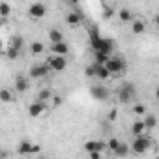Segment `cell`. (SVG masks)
<instances>
[{"mask_svg": "<svg viewBox=\"0 0 159 159\" xmlns=\"http://www.w3.org/2000/svg\"><path fill=\"white\" fill-rule=\"evenodd\" d=\"M116 96H118V101L127 105V103H133L135 98H137V86L133 83H124L116 88Z\"/></svg>", "mask_w": 159, "mask_h": 159, "instance_id": "1", "label": "cell"}, {"mask_svg": "<svg viewBox=\"0 0 159 159\" xmlns=\"http://www.w3.org/2000/svg\"><path fill=\"white\" fill-rule=\"evenodd\" d=\"M150 148H152V139H150L148 135L135 137V139H133V142H131V152H133V153H137V155L146 153Z\"/></svg>", "mask_w": 159, "mask_h": 159, "instance_id": "2", "label": "cell"}, {"mask_svg": "<svg viewBox=\"0 0 159 159\" xmlns=\"http://www.w3.org/2000/svg\"><path fill=\"white\" fill-rule=\"evenodd\" d=\"M45 15H47V6H45V4L34 2V4L28 6V17H30L32 21H39V19H43Z\"/></svg>", "mask_w": 159, "mask_h": 159, "instance_id": "3", "label": "cell"}, {"mask_svg": "<svg viewBox=\"0 0 159 159\" xmlns=\"http://www.w3.org/2000/svg\"><path fill=\"white\" fill-rule=\"evenodd\" d=\"M45 64L51 67V71H64L66 66H67V60H66V56L51 54V56H47V62H45Z\"/></svg>", "mask_w": 159, "mask_h": 159, "instance_id": "4", "label": "cell"}, {"mask_svg": "<svg viewBox=\"0 0 159 159\" xmlns=\"http://www.w3.org/2000/svg\"><path fill=\"white\" fill-rule=\"evenodd\" d=\"M107 69L111 71V75H120L125 71V60L122 56H112L107 64Z\"/></svg>", "mask_w": 159, "mask_h": 159, "instance_id": "5", "label": "cell"}, {"mask_svg": "<svg viewBox=\"0 0 159 159\" xmlns=\"http://www.w3.org/2000/svg\"><path fill=\"white\" fill-rule=\"evenodd\" d=\"M84 150H86V153H103L109 148H107L105 140H88V142H84Z\"/></svg>", "mask_w": 159, "mask_h": 159, "instance_id": "6", "label": "cell"}, {"mask_svg": "<svg viewBox=\"0 0 159 159\" xmlns=\"http://www.w3.org/2000/svg\"><path fill=\"white\" fill-rule=\"evenodd\" d=\"M51 73V67L47 66V64H36V66H32L30 67V79H43V77H47Z\"/></svg>", "mask_w": 159, "mask_h": 159, "instance_id": "7", "label": "cell"}, {"mask_svg": "<svg viewBox=\"0 0 159 159\" xmlns=\"http://www.w3.org/2000/svg\"><path fill=\"white\" fill-rule=\"evenodd\" d=\"M45 109H47V103H43V101H34V103L28 107V114H30L32 118H38V116H41V114L45 112Z\"/></svg>", "mask_w": 159, "mask_h": 159, "instance_id": "8", "label": "cell"}, {"mask_svg": "<svg viewBox=\"0 0 159 159\" xmlns=\"http://www.w3.org/2000/svg\"><path fill=\"white\" fill-rule=\"evenodd\" d=\"M28 88H30V81H28L25 75H17V77H15V92L25 94Z\"/></svg>", "mask_w": 159, "mask_h": 159, "instance_id": "9", "label": "cell"}, {"mask_svg": "<svg viewBox=\"0 0 159 159\" xmlns=\"http://www.w3.org/2000/svg\"><path fill=\"white\" fill-rule=\"evenodd\" d=\"M90 94H92V98L98 99V101H105V99L109 98V90H107L105 86H92V88H90Z\"/></svg>", "mask_w": 159, "mask_h": 159, "instance_id": "10", "label": "cell"}, {"mask_svg": "<svg viewBox=\"0 0 159 159\" xmlns=\"http://www.w3.org/2000/svg\"><path fill=\"white\" fill-rule=\"evenodd\" d=\"M51 52L56 54V56H67L69 45H67L66 41H62V43H52V45H51Z\"/></svg>", "mask_w": 159, "mask_h": 159, "instance_id": "11", "label": "cell"}, {"mask_svg": "<svg viewBox=\"0 0 159 159\" xmlns=\"http://www.w3.org/2000/svg\"><path fill=\"white\" fill-rule=\"evenodd\" d=\"M81 21H83V13L81 11H69L66 15V23L69 26H79V25H81Z\"/></svg>", "mask_w": 159, "mask_h": 159, "instance_id": "12", "label": "cell"}, {"mask_svg": "<svg viewBox=\"0 0 159 159\" xmlns=\"http://www.w3.org/2000/svg\"><path fill=\"white\" fill-rule=\"evenodd\" d=\"M49 41H51V45L52 43H62L64 41V32L60 28H51L49 30Z\"/></svg>", "mask_w": 159, "mask_h": 159, "instance_id": "13", "label": "cell"}, {"mask_svg": "<svg viewBox=\"0 0 159 159\" xmlns=\"http://www.w3.org/2000/svg\"><path fill=\"white\" fill-rule=\"evenodd\" d=\"M131 133H133L135 137L146 135V125H144V122H142V120H135L133 125H131Z\"/></svg>", "mask_w": 159, "mask_h": 159, "instance_id": "14", "label": "cell"}, {"mask_svg": "<svg viewBox=\"0 0 159 159\" xmlns=\"http://www.w3.org/2000/svg\"><path fill=\"white\" fill-rule=\"evenodd\" d=\"M34 152V144L30 140H23L19 146H17V153L19 155H30Z\"/></svg>", "mask_w": 159, "mask_h": 159, "instance_id": "15", "label": "cell"}, {"mask_svg": "<svg viewBox=\"0 0 159 159\" xmlns=\"http://www.w3.org/2000/svg\"><path fill=\"white\" fill-rule=\"evenodd\" d=\"M118 17H120L122 23H133V21H135V15H133L131 10H127V8H120Z\"/></svg>", "mask_w": 159, "mask_h": 159, "instance_id": "16", "label": "cell"}, {"mask_svg": "<svg viewBox=\"0 0 159 159\" xmlns=\"http://www.w3.org/2000/svg\"><path fill=\"white\" fill-rule=\"evenodd\" d=\"M144 30H146V23H144L142 19H137V17H135V21L131 23V32H133V34H142Z\"/></svg>", "mask_w": 159, "mask_h": 159, "instance_id": "17", "label": "cell"}, {"mask_svg": "<svg viewBox=\"0 0 159 159\" xmlns=\"http://www.w3.org/2000/svg\"><path fill=\"white\" fill-rule=\"evenodd\" d=\"M111 58H112L111 54H105V52H94V64H98V66H107Z\"/></svg>", "mask_w": 159, "mask_h": 159, "instance_id": "18", "label": "cell"}, {"mask_svg": "<svg viewBox=\"0 0 159 159\" xmlns=\"http://www.w3.org/2000/svg\"><path fill=\"white\" fill-rule=\"evenodd\" d=\"M30 52H32L34 56L43 54V52H45V45H43L41 41H32V43H30Z\"/></svg>", "mask_w": 159, "mask_h": 159, "instance_id": "19", "label": "cell"}, {"mask_svg": "<svg viewBox=\"0 0 159 159\" xmlns=\"http://www.w3.org/2000/svg\"><path fill=\"white\" fill-rule=\"evenodd\" d=\"M142 122H144V125H146V129H153V127H155V125L159 124V118H157L155 114H146Z\"/></svg>", "mask_w": 159, "mask_h": 159, "instance_id": "20", "label": "cell"}, {"mask_svg": "<svg viewBox=\"0 0 159 159\" xmlns=\"http://www.w3.org/2000/svg\"><path fill=\"white\" fill-rule=\"evenodd\" d=\"M98 79H101V81H107L109 77H112L111 75V71L107 69V66H98V75H96Z\"/></svg>", "mask_w": 159, "mask_h": 159, "instance_id": "21", "label": "cell"}, {"mask_svg": "<svg viewBox=\"0 0 159 159\" xmlns=\"http://www.w3.org/2000/svg\"><path fill=\"white\" fill-rule=\"evenodd\" d=\"M38 101H43V103H49V101H52V92H51L49 88L41 90V92H39V96H38Z\"/></svg>", "mask_w": 159, "mask_h": 159, "instance_id": "22", "label": "cell"}, {"mask_svg": "<svg viewBox=\"0 0 159 159\" xmlns=\"http://www.w3.org/2000/svg\"><path fill=\"white\" fill-rule=\"evenodd\" d=\"M23 45H25V39H23L21 36H13L11 41H10V47H13V49H17V51H21Z\"/></svg>", "mask_w": 159, "mask_h": 159, "instance_id": "23", "label": "cell"}, {"mask_svg": "<svg viewBox=\"0 0 159 159\" xmlns=\"http://www.w3.org/2000/svg\"><path fill=\"white\" fill-rule=\"evenodd\" d=\"M13 99V96H11V92L8 90V88H2L0 90V101H4V103H10Z\"/></svg>", "mask_w": 159, "mask_h": 159, "instance_id": "24", "label": "cell"}, {"mask_svg": "<svg viewBox=\"0 0 159 159\" xmlns=\"http://www.w3.org/2000/svg\"><path fill=\"white\" fill-rule=\"evenodd\" d=\"M131 111H133V114H135V116H144V114H146V107H144L142 103H135Z\"/></svg>", "mask_w": 159, "mask_h": 159, "instance_id": "25", "label": "cell"}, {"mask_svg": "<svg viewBox=\"0 0 159 159\" xmlns=\"http://www.w3.org/2000/svg\"><path fill=\"white\" fill-rule=\"evenodd\" d=\"M120 144H122V142H120L118 139H109V140H107V148H109L111 152H114V153H116V150L120 148Z\"/></svg>", "mask_w": 159, "mask_h": 159, "instance_id": "26", "label": "cell"}, {"mask_svg": "<svg viewBox=\"0 0 159 159\" xmlns=\"http://www.w3.org/2000/svg\"><path fill=\"white\" fill-rule=\"evenodd\" d=\"M129 152H131V146H127L125 142H122V144H120V148L116 150V155H120V157H125Z\"/></svg>", "mask_w": 159, "mask_h": 159, "instance_id": "27", "label": "cell"}, {"mask_svg": "<svg viewBox=\"0 0 159 159\" xmlns=\"http://www.w3.org/2000/svg\"><path fill=\"white\" fill-rule=\"evenodd\" d=\"M11 13V6L8 4V2H0V15L2 17H8Z\"/></svg>", "mask_w": 159, "mask_h": 159, "instance_id": "28", "label": "cell"}, {"mask_svg": "<svg viewBox=\"0 0 159 159\" xmlns=\"http://www.w3.org/2000/svg\"><path fill=\"white\" fill-rule=\"evenodd\" d=\"M84 73H86V77H96V75H98V64L88 66V67L84 69Z\"/></svg>", "mask_w": 159, "mask_h": 159, "instance_id": "29", "label": "cell"}, {"mask_svg": "<svg viewBox=\"0 0 159 159\" xmlns=\"http://www.w3.org/2000/svg\"><path fill=\"white\" fill-rule=\"evenodd\" d=\"M19 52H21V51H17V49H13V47H8V51H6V56H8L10 60H15V58L19 56Z\"/></svg>", "mask_w": 159, "mask_h": 159, "instance_id": "30", "label": "cell"}, {"mask_svg": "<svg viewBox=\"0 0 159 159\" xmlns=\"http://www.w3.org/2000/svg\"><path fill=\"white\" fill-rule=\"evenodd\" d=\"M112 15H114V10H112L111 6H103V17H105V19H111Z\"/></svg>", "mask_w": 159, "mask_h": 159, "instance_id": "31", "label": "cell"}, {"mask_svg": "<svg viewBox=\"0 0 159 159\" xmlns=\"http://www.w3.org/2000/svg\"><path fill=\"white\" fill-rule=\"evenodd\" d=\"M51 105H52V107H60V105H62V98H60V96H54L52 101H51Z\"/></svg>", "mask_w": 159, "mask_h": 159, "instance_id": "32", "label": "cell"}, {"mask_svg": "<svg viewBox=\"0 0 159 159\" xmlns=\"http://www.w3.org/2000/svg\"><path fill=\"white\" fill-rule=\"evenodd\" d=\"M90 159H101V153H88Z\"/></svg>", "mask_w": 159, "mask_h": 159, "instance_id": "33", "label": "cell"}, {"mask_svg": "<svg viewBox=\"0 0 159 159\" xmlns=\"http://www.w3.org/2000/svg\"><path fill=\"white\" fill-rule=\"evenodd\" d=\"M153 25H155V26H159V13H155V15H153Z\"/></svg>", "mask_w": 159, "mask_h": 159, "instance_id": "34", "label": "cell"}, {"mask_svg": "<svg viewBox=\"0 0 159 159\" xmlns=\"http://www.w3.org/2000/svg\"><path fill=\"white\" fill-rule=\"evenodd\" d=\"M114 118H116V111H112V112L109 114V120H114Z\"/></svg>", "mask_w": 159, "mask_h": 159, "instance_id": "35", "label": "cell"}, {"mask_svg": "<svg viewBox=\"0 0 159 159\" xmlns=\"http://www.w3.org/2000/svg\"><path fill=\"white\" fill-rule=\"evenodd\" d=\"M39 150H41V148H39V144H34V152H32V153H38Z\"/></svg>", "mask_w": 159, "mask_h": 159, "instance_id": "36", "label": "cell"}, {"mask_svg": "<svg viewBox=\"0 0 159 159\" xmlns=\"http://www.w3.org/2000/svg\"><path fill=\"white\" fill-rule=\"evenodd\" d=\"M155 98H157V99H159V86H157V88H155Z\"/></svg>", "mask_w": 159, "mask_h": 159, "instance_id": "37", "label": "cell"}, {"mask_svg": "<svg viewBox=\"0 0 159 159\" xmlns=\"http://www.w3.org/2000/svg\"><path fill=\"white\" fill-rule=\"evenodd\" d=\"M157 64H159V60H157Z\"/></svg>", "mask_w": 159, "mask_h": 159, "instance_id": "38", "label": "cell"}]
</instances>
